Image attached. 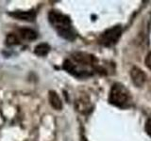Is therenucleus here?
<instances>
[{
	"label": "nucleus",
	"instance_id": "423d86ee",
	"mask_svg": "<svg viewBox=\"0 0 151 141\" xmlns=\"http://www.w3.org/2000/svg\"><path fill=\"white\" fill-rule=\"evenodd\" d=\"M48 100L51 106L56 110H60L63 108V103L60 96L58 95V93L54 90H50L48 93Z\"/></svg>",
	"mask_w": 151,
	"mask_h": 141
},
{
	"label": "nucleus",
	"instance_id": "1a4fd4ad",
	"mask_svg": "<svg viewBox=\"0 0 151 141\" xmlns=\"http://www.w3.org/2000/svg\"><path fill=\"white\" fill-rule=\"evenodd\" d=\"M49 51H50V46L47 43H40L35 47L34 53L39 56H45L49 53Z\"/></svg>",
	"mask_w": 151,
	"mask_h": 141
},
{
	"label": "nucleus",
	"instance_id": "20e7f679",
	"mask_svg": "<svg viewBox=\"0 0 151 141\" xmlns=\"http://www.w3.org/2000/svg\"><path fill=\"white\" fill-rule=\"evenodd\" d=\"M130 76L132 79V82L137 87H142L146 80V75L144 73V70L138 67H133L131 69Z\"/></svg>",
	"mask_w": 151,
	"mask_h": 141
},
{
	"label": "nucleus",
	"instance_id": "39448f33",
	"mask_svg": "<svg viewBox=\"0 0 151 141\" xmlns=\"http://www.w3.org/2000/svg\"><path fill=\"white\" fill-rule=\"evenodd\" d=\"M9 15L12 16L14 19H17V20L27 21V22L34 21L36 18V13L34 11H16L9 12Z\"/></svg>",
	"mask_w": 151,
	"mask_h": 141
},
{
	"label": "nucleus",
	"instance_id": "0eeeda50",
	"mask_svg": "<svg viewBox=\"0 0 151 141\" xmlns=\"http://www.w3.org/2000/svg\"><path fill=\"white\" fill-rule=\"evenodd\" d=\"M18 35L25 41H34L37 39V33L30 28H20L18 31Z\"/></svg>",
	"mask_w": 151,
	"mask_h": 141
},
{
	"label": "nucleus",
	"instance_id": "f8f14e48",
	"mask_svg": "<svg viewBox=\"0 0 151 141\" xmlns=\"http://www.w3.org/2000/svg\"><path fill=\"white\" fill-rule=\"evenodd\" d=\"M145 65H146V67L151 70V52H150V53H148L147 56H145Z\"/></svg>",
	"mask_w": 151,
	"mask_h": 141
},
{
	"label": "nucleus",
	"instance_id": "9b49d317",
	"mask_svg": "<svg viewBox=\"0 0 151 141\" xmlns=\"http://www.w3.org/2000/svg\"><path fill=\"white\" fill-rule=\"evenodd\" d=\"M145 130L146 132V134H147L150 137H151V119L147 120V121L145 122Z\"/></svg>",
	"mask_w": 151,
	"mask_h": 141
},
{
	"label": "nucleus",
	"instance_id": "6e6552de",
	"mask_svg": "<svg viewBox=\"0 0 151 141\" xmlns=\"http://www.w3.org/2000/svg\"><path fill=\"white\" fill-rule=\"evenodd\" d=\"M77 108L78 110L80 111L83 114H88L89 112H91L93 107L91 105L90 102H85L84 100H80V101H77Z\"/></svg>",
	"mask_w": 151,
	"mask_h": 141
},
{
	"label": "nucleus",
	"instance_id": "f03ea898",
	"mask_svg": "<svg viewBox=\"0 0 151 141\" xmlns=\"http://www.w3.org/2000/svg\"><path fill=\"white\" fill-rule=\"evenodd\" d=\"M130 100V94L129 90L120 83H115L112 85L110 96H109V102L112 105L117 107H124L129 103Z\"/></svg>",
	"mask_w": 151,
	"mask_h": 141
},
{
	"label": "nucleus",
	"instance_id": "9d476101",
	"mask_svg": "<svg viewBox=\"0 0 151 141\" xmlns=\"http://www.w3.org/2000/svg\"><path fill=\"white\" fill-rule=\"evenodd\" d=\"M6 43L8 45H14V44H18L19 43V39H18V36L15 34H9L7 37V40H6Z\"/></svg>",
	"mask_w": 151,
	"mask_h": 141
},
{
	"label": "nucleus",
	"instance_id": "f257e3e1",
	"mask_svg": "<svg viewBox=\"0 0 151 141\" xmlns=\"http://www.w3.org/2000/svg\"><path fill=\"white\" fill-rule=\"evenodd\" d=\"M48 20L53 27L57 30L58 34L63 39L74 41L77 37V33L72 26L71 20L68 16L59 11H52L48 14Z\"/></svg>",
	"mask_w": 151,
	"mask_h": 141
},
{
	"label": "nucleus",
	"instance_id": "7ed1b4c3",
	"mask_svg": "<svg viewBox=\"0 0 151 141\" xmlns=\"http://www.w3.org/2000/svg\"><path fill=\"white\" fill-rule=\"evenodd\" d=\"M122 26H114L104 31L100 36V43L106 47H111L114 45L122 34Z\"/></svg>",
	"mask_w": 151,
	"mask_h": 141
}]
</instances>
